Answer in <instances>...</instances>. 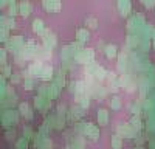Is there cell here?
<instances>
[{
  "mask_svg": "<svg viewBox=\"0 0 155 149\" xmlns=\"http://www.w3.org/2000/svg\"><path fill=\"white\" fill-rule=\"evenodd\" d=\"M79 37H81L79 41H87V37H88V33H87V31H79Z\"/></svg>",
  "mask_w": 155,
  "mask_h": 149,
  "instance_id": "cell-10",
  "label": "cell"
},
{
  "mask_svg": "<svg viewBox=\"0 0 155 149\" xmlns=\"http://www.w3.org/2000/svg\"><path fill=\"white\" fill-rule=\"evenodd\" d=\"M87 23L90 25V28H96L98 27V20H93V19H88Z\"/></svg>",
  "mask_w": 155,
  "mask_h": 149,
  "instance_id": "cell-9",
  "label": "cell"
},
{
  "mask_svg": "<svg viewBox=\"0 0 155 149\" xmlns=\"http://www.w3.org/2000/svg\"><path fill=\"white\" fill-rule=\"evenodd\" d=\"M135 149H143V147H135Z\"/></svg>",
  "mask_w": 155,
  "mask_h": 149,
  "instance_id": "cell-13",
  "label": "cell"
},
{
  "mask_svg": "<svg viewBox=\"0 0 155 149\" xmlns=\"http://www.w3.org/2000/svg\"><path fill=\"white\" fill-rule=\"evenodd\" d=\"M112 147H113V149H121V147H123L121 135H113V137H112Z\"/></svg>",
  "mask_w": 155,
  "mask_h": 149,
  "instance_id": "cell-4",
  "label": "cell"
},
{
  "mask_svg": "<svg viewBox=\"0 0 155 149\" xmlns=\"http://www.w3.org/2000/svg\"><path fill=\"white\" fill-rule=\"evenodd\" d=\"M98 123L101 124V126H104V124L109 123V114H107V110L101 109V110L98 112Z\"/></svg>",
  "mask_w": 155,
  "mask_h": 149,
  "instance_id": "cell-3",
  "label": "cell"
},
{
  "mask_svg": "<svg viewBox=\"0 0 155 149\" xmlns=\"http://www.w3.org/2000/svg\"><path fill=\"white\" fill-rule=\"evenodd\" d=\"M130 126L135 129V131H141L143 124H141V120H140V115H135L132 120H130Z\"/></svg>",
  "mask_w": 155,
  "mask_h": 149,
  "instance_id": "cell-5",
  "label": "cell"
},
{
  "mask_svg": "<svg viewBox=\"0 0 155 149\" xmlns=\"http://www.w3.org/2000/svg\"><path fill=\"white\" fill-rule=\"evenodd\" d=\"M85 134L90 137L92 140H98V137H99V129L96 127V126H93L92 123H88V126H87V131H85Z\"/></svg>",
  "mask_w": 155,
  "mask_h": 149,
  "instance_id": "cell-2",
  "label": "cell"
},
{
  "mask_svg": "<svg viewBox=\"0 0 155 149\" xmlns=\"http://www.w3.org/2000/svg\"><path fill=\"white\" fill-rule=\"evenodd\" d=\"M137 143L141 144V143H143V138H141V137H138V138H137Z\"/></svg>",
  "mask_w": 155,
  "mask_h": 149,
  "instance_id": "cell-12",
  "label": "cell"
},
{
  "mask_svg": "<svg viewBox=\"0 0 155 149\" xmlns=\"http://www.w3.org/2000/svg\"><path fill=\"white\" fill-rule=\"evenodd\" d=\"M121 107V101H120V98H113L112 99V109H120Z\"/></svg>",
  "mask_w": 155,
  "mask_h": 149,
  "instance_id": "cell-7",
  "label": "cell"
},
{
  "mask_svg": "<svg viewBox=\"0 0 155 149\" xmlns=\"http://www.w3.org/2000/svg\"><path fill=\"white\" fill-rule=\"evenodd\" d=\"M14 135H16L14 131H9V132L6 134V138H8V140H12V137H14Z\"/></svg>",
  "mask_w": 155,
  "mask_h": 149,
  "instance_id": "cell-11",
  "label": "cell"
},
{
  "mask_svg": "<svg viewBox=\"0 0 155 149\" xmlns=\"http://www.w3.org/2000/svg\"><path fill=\"white\" fill-rule=\"evenodd\" d=\"M27 147H28V140L25 137H22V138L16 141V149H27Z\"/></svg>",
  "mask_w": 155,
  "mask_h": 149,
  "instance_id": "cell-6",
  "label": "cell"
},
{
  "mask_svg": "<svg viewBox=\"0 0 155 149\" xmlns=\"http://www.w3.org/2000/svg\"><path fill=\"white\" fill-rule=\"evenodd\" d=\"M106 53H107L109 58H115V55H116V53H115V47H113V45L107 47V48H106Z\"/></svg>",
  "mask_w": 155,
  "mask_h": 149,
  "instance_id": "cell-8",
  "label": "cell"
},
{
  "mask_svg": "<svg viewBox=\"0 0 155 149\" xmlns=\"http://www.w3.org/2000/svg\"><path fill=\"white\" fill-rule=\"evenodd\" d=\"M118 132L121 137H134L135 135V129L130 126V124H127V123H121L120 126H118Z\"/></svg>",
  "mask_w": 155,
  "mask_h": 149,
  "instance_id": "cell-1",
  "label": "cell"
}]
</instances>
